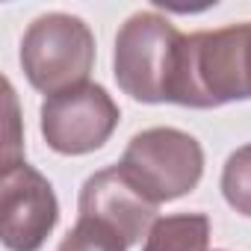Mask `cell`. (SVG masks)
Returning a JSON list of instances; mask_svg holds the SVG:
<instances>
[{
	"mask_svg": "<svg viewBox=\"0 0 251 251\" xmlns=\"http://www.w3.org/2000/svg\"><path fill=\"white\" fill-rule=\"evenodd\" d=\"M242 74H245V95L251 98V21L242 24Z\"/></svg>",
	"mask_w": 251,
	"mask_h": 251,
	"instance_id": "11",
	"label": "cell"
},
{
	"mask_svg": "<svg viewBox=\"0 0 251 251\" xmlns=\"http://www.w3.org/2000/svg\"><path fill=\"white\" fill-rule=\"evenodd\" d=\"M56 251H127V245L106 225L92 219H77V225L65 233Z\"/></svg>",
	"mask_w": 251,
	"mask_h": 251,
	"instance_id": "9",
	"label": "cell"
},
{
	"mask_svg": "<svg viewBox=\"0 0 251 251\" xmlns=\"http://www.w3.org/2000/svg\"><path fill=\"white\" fill-rule=\"evenodd\" d=\"M3 103H6V133H3V166H0V172L24 163V148H21L24 139L18 136V103L9 80H3Z\"/></svg>",
	"mask_w": 251,
	"mask_h": 251,
	"instance_id": "10",
	"label": "cell"
},
{
	"mask_svg": "<svg viewBox=\"0 0 251 251\" xmlns=\"http://www.w3.org/2000/svg\"><path fill=\"white\" fill-rule=\"evenodd\" d=\"M180 36L160 12L130 15L115 36L112 68L118 89L142 103H166Z\"/></svg>",
	"mask_w": 251,
	"mask_h": 251,
	"instance_id": "2",
	"label": "cell"
},
{
	"mask_svg": "<svg viewBox=\"0 0 251 251\" xmlns=\"http://www.w3.org/2000/svg\"><path fill=\"white\" fill-rule=\"evenodd\" d=\"M80 219H92L115 230L124 245H136L157 222V204L121 172L109 166L95 172L80 189Z\"/></svg>",
	"mask_w": 251,
	"mask_h": 251,
	"instance_id": "6",
	"label": "cell"
},
{
	"mask_svg": "<svg viewBox=\"0 0 251 251\" xmlns=\"http://www.w3.org/2000/svg\"><path fill=\"white\" fill-rule=\"evenodd\" d=\"M222 195L236 213L251 216V145H242L227 157L222 172Z\"/></svg>",
	"mask_w": 251,
	"mask_h": 251,
	"instance_id": "8",
	"label": "cell"
},
{
	"mask_svg": "<svg viewBox=\"0 0 251 251\" xmlns=\"http://www.w3.org/2000/svg\"><path fill=\"white\" fill-rule=\"evenodd\" d=\"M56 219L59 204L42 172L27 163L0 172V239L9 251H39Z\"/></svg>",
	"mask_w": 251,
	"mask_h": 251,
	"instance_id": "5",
	"label": "cell"
},
{
	"mask_svg": "<svg viewBox=\"0 0 251 251\" xmlns=\"http://www.w3.org/2000/svg\"><path fill=\"white\" fill-rule=\"evenodd\" d=\"M210 219L204 213H177L157 219L142 251H207Z\"/></svg>",
	"mask_w": 251,
	"mask_h": 251,
	"instance_id": "7",
	"label": "cell"
},
{
	"mask_svg": "<svg viewBox=\"0 0 251 251\" xmlns=\"http://www.w3.org/2000/svg\"><path fill=\"white\" fill-rule=\"evenodd\" d=\"M95 65V36L89 24L68 12L39 15L21 39V68L33 89L59 95L86 83Z\"/></svg>",
	"mask_w": 251,
	"mask_h": 251,
	"instance_id": "1",
	"label": "cell"
},
{
	"mask_svg": "<svg viewBox=\"0 0 251 251\" xmlns=\"http://www.w3.org/2000/svg\"><path fill=\"white\" fill-rule=\"evenodd\" d=\"M118 103L98 83H80L42 103V136L56 154L98 151L118 127Z\"/></svg>",
	"mask_w": 251,
	"mask_h": 251,
	"instance_id": "4",
	"label": "cell"
},
{
	"mask_svg": "<svg viewBox=\"0 0 251 251\" xmlns=\"http://www.w3.org/2000/svg\"><path fill=\"white\" fill-rule=\"evenodd\" d=\"M118 166L160 207L198 186L204 175V151L195 136L177 127H151L130 139Z\"/></svg>",
	"mask_w": 251,
	"mask_h": 251,
	"instance_id": "3",
	"label": "cell"
}]
</instances>
